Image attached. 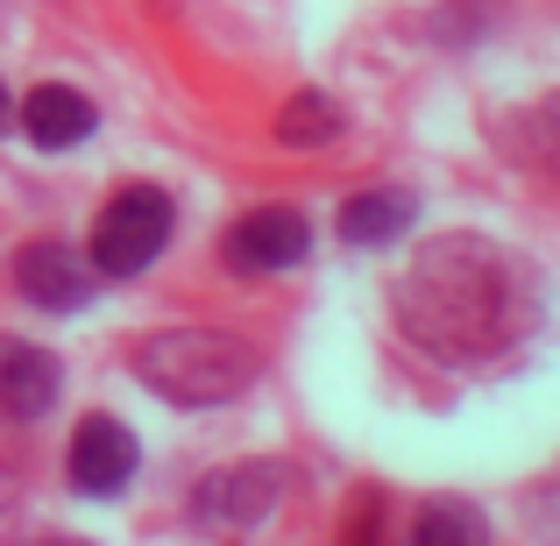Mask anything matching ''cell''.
<instances>
[{"label":"cell","mask_w":560,"mask_h":546,"mask_svg":"<svg viewBox=\"0 0 560 546\" xmlns=\"http://www.w3.org/2000/svg\"><path fill=\"white\" fill-rule=\"evenodd\" d=\"M43 546H85V539H71V533H57V539H43Z\"/></svg>","instance_id":"cell-14"},{"label":"cell","mask_w":560,"mask_h":546,"mask_svg":"<svg viewBox=\"0 0 560 546\" xmlns=\"http://www.w3.org/2000/svg\"><path fill=\"white\" fill-rule=\"evenodd\" d=\"M397 313L425 348L490 356L533 327L539 291L511 248L482 242V234H447V242H425L411 256L405 284H397Z\"/></svg>","instance_id":"cell-1"},{"label":"cell","mask_w":560,"mask_h":546,"mask_svg":"<svg viewBox=\"0 0 560 546\" xmlns=\"http://www.w3.org/2000/svg\"><path fill=\"white\" fill-rule=\"evenodd\" d=\"M277 497H284V468L277 462H234L199 483L191 511H199V525H256L277 511Z\"/></svg>","instance_id":"cell-6"},{"label":"cell","mask_w":560,"mask_h":546,"mask_svg":"<svg viewBox=\"0 0 560 546\" xmlns=\"http://www.w3.org/2000/svg\"><path fill=\"white\" fill-rule=\"evenodd\" d=\"M22 433H14V426H0V504H14V497H22Z\"/></svg>","instance_id":"cell-13"},{"label":"cell","mask_w":560,"mask_h":546,"mask_svg":"<svg viewBox=\"0 0 560 546\" xmlns=\"http://www.w3.org/2000/svg\"><path fill=\"white\" fill-rule=\"evenodd\" d=\"M411 546H490V519L468 497H433L411 519Z\"/></svg>","instance_id":"cell-12"},{"label":"cell","mask_w":560,"mask_h":546,"mask_svg":"<svg viewBox=\"0 0 560 546\" xmlns=\"http://www.w3.org/2000/svg\"><path fill=\"white\" fill-rule=\"evenodd\" d=\"M305 248H313L305 213H291V206H256V213H242L228 228V270L277 277V270H291V263H305Z\"/></svg>","instance_id":"cell-4"},{"label":"cell","mask_w":560,"mask_h":546,"mask_svg":"<svg viewBox=\"0 0 560 546\" xmlns=\"http://www.w3.org/2000/svg\"><path fill=\"white\" fill-rule=\"evenodd\" d=\"M171 228H178V206L156 185H121L93 220V277H142L156 256H164Z\"/></svg>","instance_id":"cell-3"},{"label":"cell","mask_w":560,"mask_h":546,"mask_svg":"<svg viewBox=\"0 0 560 546\" xmlns=\"http://www.w3.org/2000/svg\"><path fill=\"white\" fill-rule=\"evenodd\" d=\"M14 284H22L28 305L71 313V305H85V291H93V263L71 256L65 242H28L22 256H14Z\"/></svg>","instance_id":"cell-7"},{"label":"cell","mask_w":560,"mask_h":546,"mask_svg":"<svg viewBox=\"0 0 560 546\" xmlns=\"http://www.w3.org/2000/svg\"><path fill=\"white\" fill-rule=\"evenodd\" d=\"M93 100L79 93V85H36V93L22 100V128L36 150H71V142L93 136Z\"/></svg>","instance_id":"cell-9"},{"label":"cell","mask_w":560,"mask_h":546,"mask_svg":"<svg viewBox=\"0 0 560 546\" xmlns=\"http://www.w3.org/2000/svg\"><path fill=\"white\" fill-rule=\"evenodd\" d=\"M57 362L43 356L36 341H14V334H0V405L14 411V419H43V411L57 405Z\"/></svg>","instance_id":"cell-8"},{"label":"cell","mask_w":560,"mask_h":546,"mask_svg":"<svg viewBox=\"0 0 560 546\" xmlns=\"http://www.w3.org/2000/svg\"><path fill=\"white\" fill-rule=\"evenodd\" d=\"M411 213H419L411 191H355V199L341 206V242L376 248V242H390V234H405Z\"/></svg>","instance_id":"cell-10"},{"label":"cell","mask_w":560,"mask_h":546,"mask_svg":"<svg viewBox=\"0 0 560 546\" xmlns=\"http://www.w3.org/2000/svg\"><path fill=\"white\" fill-rule=\"evenodd\" d=\"M8 114H14V107H8V85H0V128H8Z\"/></svg>","instance_id":"cell-15"},{"label":"cell","mask_w":560,"mask_h":546,"mask_svg":"<svg viewBox=\"0 0 560 546\" xmlns=\"http://www.w3.org/2000/svg\"><path fill=\"white\" fill-rule=\"evenodd\" d=\"M136 433H128L121 419H107V411H93V419H79V433H71V454H65V476L79 483L85 497H121L128 483H136Z\"/></svg>","instance_id":"cell-5"},{"label":"cell","mask_w":560,"mask_h":546,"mask_svg":"<svg viewBox=\"0 0 560 546\" xmlns=\"http://www.w3.org/2000/svg\"><path fill=\"white\" fill-rule=\"evenodd\" d=\"M136 376L164 405L199 411V405H234L262 376V356L242 334H220V327H164L150 341H136Z\"/></svg>","instance_id":"cell-2"},{"label":"cell","mask_w":560,"mask_h":546,"mask_svg":"<svg viewBox=\"0 0 560 546\" xmlns=\"http://www.w3.org/2000/svg\"><path fill=\"white\" fill-rule=\"evenodd\" d=\"M348 128V114H341V100L334 93H291L284 107H277V142H291V150H319V142H334Z\"/></svg>","instance_id":"cell-11"}]
</instances>
